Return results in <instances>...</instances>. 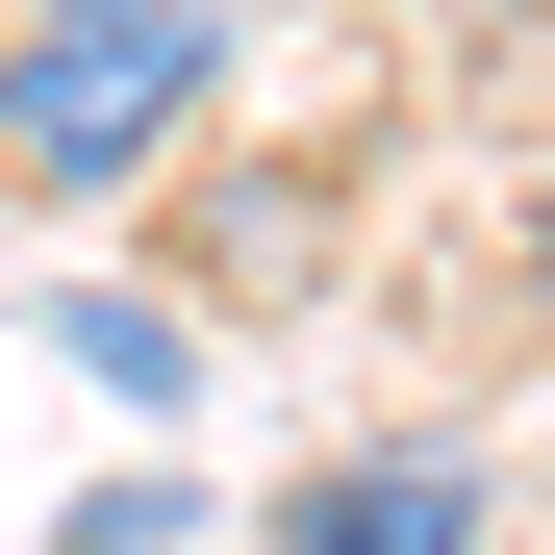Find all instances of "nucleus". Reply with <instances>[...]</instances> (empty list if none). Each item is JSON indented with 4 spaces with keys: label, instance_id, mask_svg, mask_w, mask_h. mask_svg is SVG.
I'll list each match as a JSON object with an SVG mask.
<instances>
[{
    "label": "nucleus",
    "instance_id": "f257e3e1",
    "mask_svg": "<svg viewBox=\"0 0 555 555\" xmlns=\"http://www.w3.org/2000/svg\"><path fill=\"white\" fill-rule=\"evenodd\" d=\"M228 102L203 0H0V177L26 203H152Z\"/></svg>",
    "mask_w": 555,
    "mask_h": 555
},
{
    "label": "nucleus",
    "instance_id": "f03ea898",
    "mask_svg": "<svg viewBox=\"0 0 555 555\" xmlns=\"http://www.w3.org/2000/svg\"><path fill=\"white\" fill-rule=\"evenodd\" d=\"M278 555H480V454H429V429L304 454V480H278Z\"/></svg>",
    "mask_w": 555,
    "mask_h": 555
},
{
    "label": "nucleus",
    "instance_id": "7ed1b4c3",
    "mask_svg": "<svg viewBox=\"0 0 555 555\" xmlns=\"http://www.w3.org/2000/svg\"><path fill=\"white\" fill-rule=\"evenodd\" d=\"M177 530H203V505H177V480H102V505H76L51 555H177Z\"/></svg>",
    "mask_w": 555,
    "mask_h": 555
},
{
    "label": "nucleus",
    "instance_id": "20e7f679",
    "mask_svg": "<svg viewBox=\"0 0 555 555\" xmlns=\"http://www.w3.org/2000/svg\"><path fill=\"white\" fill-rule=\"evenodd\" d=\"M530 304H555V177H530Z\"/></svg>",
    "mask_w": 555,
    "mask_h": 555
}]
</instances>
